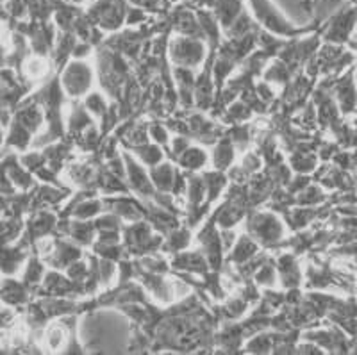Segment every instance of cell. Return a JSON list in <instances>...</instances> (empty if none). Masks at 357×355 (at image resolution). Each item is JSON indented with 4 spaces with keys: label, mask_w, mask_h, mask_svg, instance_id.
<instances>
[{
    "label": "cell",
    "mask_w": 357,
    "mask_h": 355,
    "mask_svg": "<svg viewBox=\"0 0 357 355\" xmlns=\"http://www.w3.org/2000/svg\"><path fill=\"white\" fill-rule=\"evenodd\" d=\"M73 2H81V0H73Z\"/></svg>",
    "instance_id": "7a4b0ae2"
},
{
    "label": "cell",
    "mask_w": 357,
    "mask_h": 355,
    "mask_svg": "<svg viewBox=\"0 0 357 355\" xmlns=\"http://www.w3.org/2000/svg\"><path fill=\"white\" fill-rule=\"evenodd\" d=\"M252 9L256 13V17L263 22L264 25L275 31V33H296V27H293L282 13L270 2V0H250Z\"/></svg>",
    "instance_id": "6da1fadb"
}]
</instances>
